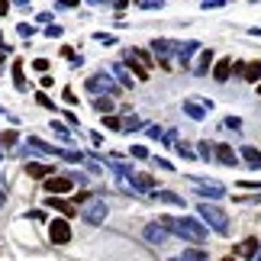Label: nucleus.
Here are the masks:
<instances>
[{"instance_id": "obj_1", "label": "nucleus", "mask_w": 261, "mask_h": 261, "mask_svg": "<svg viewBox=\"0 0 261 261\" xmlns=\"http://www.w3.org/2000/svg\"><path fill=\"white\" fill-rule=\"evenodd\" d=\"M162 226L168 229V232H177V236H184L190 239V242H203L206 239V226L200 223V219H187V216H162Z\"/></svg>"}, {"instance_id": "obj_2", "label": "nucleus", "mask_w": 261, "mask_h": 261, "mask_svg": "<svg viewBox=\"0 0 261 261\" xmlns=\"http://www.w3.org/2000/svg\"><path fill=\"white\" fill-rule=\"evenodd\" d=\"M197 213H200V219H206V226H213L219 236H229V216H226L219 206H213V203H200Z\"/></svg>"}, {"instance_id": "obj_3", "label": "nucleus", "mask_w": 261, "mask_h": 261, "mask_svg": "<svg viewBox=\"0 0 261 261\" xmlns=\"http://www.w3.org/2000/svg\"><path fill=\"white\" fill-rule=\"evenodd\" d=\"M190 184H194L203 197L210 200H219V197H226V187L219 184V180H206V177H190Z\"/></svg>"}, {"instance_id": "obj_4", "label": "nucleus", "mask_w": 261, "mask_h": 261, "mask_svg": "<svg viewBox=\"0 0 261 261\" xmlns=\"http://www.w3.org/2000/svg\"><path fill=\"white\" fill-rule=\"evenodd\" d=\"M48 239H52V245H68L71 242V226H68V219H52Z\"/></svg>"}, {"instance_id": "obj_5", "label": "nucleus", "mask_w": 261, "mask_h": 261, "mask_svg": "<svg viewBox=\"0 0 261 261\" xmlns=\"http://www.w3.org/2000/svg\"><path fill=\"white\" fill-rule=\"evenodd\" d=\"M87 90H107V94H113V97L123 94V87H119L110 74H94V77L87 81Z\"/></svg>"}, {"instance_id": "obj_6", "label": "nucleus", "mask_w": 261, "mask_h": 261, "mask_svg": "<svg viewBox=\"0 0 261 261\" xmlns=\"http://www.w3.org/2000/svg\"><path fill=\"white\" fill-rule=\"evenodd\" d=\"M84 219H87V223H103V219H107V203H103V200H94V197H90V203H84V213H81Z\"/></svg>"}, {"instance_id": "obj_7", "label": "nucleus", "mask_w": 261, "mask_h": 261, "mask_svg": "<svg viewBox=\"0 0 261 261\" xmlns=\"http://www.w3.org/2000/svg\"><path fill=\"white\" fill-rule=\"evenodd\" d=\"M71 187H74V180H71V177H48V180H45V194H48V197H55V194H68Z\"/></svg>"}, {"instance_id": "obj_8", "label": "nucleus", "mask_w": 261, "mask_h": 261, "mask_svg": "<svg viewBox=\"0 0 261 261\" xmlns=\"http://www.w3.org/2000/svg\"><path fill=\"white\" fill-rule=\"evenodd\" d=\"M142 236H145V242H152V245H165V242H168V229H165V226H155V223L145 226Z\"/></svg>"}, {"instance_id": "obj_9", "label": "nucleus", "mask_w": 261, "mask_h": 261, "mask_svg": "<svg viewBox=\"0 0 261 261\" xmlns=\"http://www.w3.org/2000/svg\"><path fill=\"white\" fill-rule=\"evenodd\" d=\"M152 52H158V58H162V68H171V62H168V55L174 52V45L168 42V39H155V42H152Z\"/></svg>"}, {"instance_id": "obj_10", "label": "nucleus", "mask_w": 261, "mask_h": 261, "mask_svg": "<svg viewBox=\"0 0 261 261\" xmlns=\"http://www.w3.org/2000/svg\"><path fill=\"white\" fill-rule=\"evenodd\" d=\"M45 206H48V210H58V213H65V216H74V206H71V200L48 197V200H45Z\"/></svg>"}, {"instance_id": "obj_11", "label": "nucleus", "mask_w": 261, "mask_h": 261, "mask_svg": "<svg viewBox=\"0 0 261 261\" xmlns=\"http://www.w3.org/2000/svg\"><path fill=\"white\" fill-rule=\"evenodd\" d=\"M229 74H232V58H223V62H216V68H213V77L219 84L223 81H229Z\"/></svg>"}, {"instance_id": "obj_12", "label": "nucleus", "mask_w": 261, "mask_h": 261, "mask_svg": "<svg viewBox=\"0 0 261 261\" xmlns=\"http://www.w3.org/2000/svg\"><path fill=\"white\" fill-rule=\"evenodd\" d=\"M216 158H219L223 165H229V168H236V162H239V155H236V152H232L229 145H223V142L216 145Z\"/></svg>"}, {"instance_id": "obj_13", "label": "nucleus", "mask_w": 261, "mask_h": 261, "mask_svg": "<svg viewBox=\"0 0 261 261\" xmlns=\"http://www.w3.org/2000/svg\"><path fill=\"white\" fill-rule=\"evenodd\" d=\"M26 174H29V177H52V168L42 165V162H29V165H26Z\"/></svg>"}, {"instance_id": "obj_14", "label": "nucleus", "mask_w": 261, "mask_h": 261, "mask_svg": "<svg viewBox=\"0 0 261 261\" xmlns=\"http://www.w3.org/2000/svg\"><path fill=\"white\" fill-rule=\"evenodd\" d=\"M184 113H187L190 119H203V116H206V107H200L197 100H184Z\"/></svg>"}, {"instance_id": "obj_15", "label": "nucleus", "mask_w": 261, "mask_h": 261, "mask_svg": "<svg viewBox=\"0 0 261 261\" xmlns=\"http://www.w3.org/2000/svg\"><path fill=\"white\" fill-rule=\"evenodd\" d=\"M242 158H245L252 168H261V152H258L255 145H245V148H242Z\"/></svg>"}, {"instance_id": "obj_16", "label": "nucleus", "mask_w": 261, "mask_h": 261, "mask_svg": "<svg viewBox=\"0 0 261 261\" xmlns=\"http://www.w3.org/2000/svg\"><path fill=\"white\" fill-rule=\"evenodd\" d=\"M242 77H245V81H258V77H261V62H248L242 68Z\"/></svg>"}, {"instance_id": "obj_17", "label": "nucleus", "mask_w": 261, "mask_h": 261, "mask_svg": "<svg viewBox=\"0 0 261 261\" xmlns=\"http://www.w3.org/2000/svg\"><path fill=\"white\" fill-rule=\"evenodd\" d=\"M113 74H116L119 87H133V74H129V71H126L123 65H113Z\"/></svg>"}, {"instance_id": "obj_18", "label": "nucleus", "mask_w": 261, "mask_h": 261, "mask_svg": "<svg viewBox=\"0 0 261 261\" xmlns=\"http://www.w3.org/2000/svg\"><path fill=\"white\" fill-rule=\"evenodd\" d=\"M239 255H245V258H255V255H258V239H245V242L239 245Z\"/></svg>"}, {"instance_id": "obj_19", "label": "nucleus", "mask_w": 261, "mask_h": 261, "mask_svg": "<svg viewBox=\"0 0 261 261\" xmlns=\"http://www.w3.org/2000/svg\"><path fill=\"white\" fill-rule=\"evenodd\" d=\"M13 84L19 87V90H26L29 84H26V71H23V62H16L13 65Z\"/></svg>"}, {"instance_id": "obj_20", "label": "nucleus", "mask_w": 261, "mask_h": 261, "mask_svg": "<svg viewBox=\"0 0 261 261\" xmlns=\"http://www.w3.org/2000/svg\"><path fill=\"white\" fill-rule=\"evenodd\" d=\"M197 52V42H184V45H177V58H180V65H187V58Z\"/></svg>"}, {"instance_id": "obj_21", "label": "nucleus", "mask_w": 261, "mask_h": 261, "mask_svg": "<svg viewBox=\"0 0 261 261\" xmlns=\"http://www.w3.org/2000/svg\"><path fill=\"white\" fill-rule=\"evenodd\" d=\"M180 261H210V258L200 248H187V252H180Z\"/></svg>"}, {"instance_id": "obj_22", "label": "nucleus", "mask_w": 261, "mask_h": 261, "mask_svg": "<svg viewBox=\"0 0 261 261\" xmlns=\"http://www.w3.org/2000/svg\"><path fill=\"white\" fill-rule=\"evenodd\" d=\"M210 65H213V52L206 48V52H200V62H197V74H206V68H210Z\"/></svg>"}, {"instance_id": "obj_23", "label": "nucleus", "mask_w": 261, "mask_h": 261, "mask_svg": "<svg viewBox=\"0 0 261 261\" xmlns=\"http://www.w3.org/2000/svg\"><path fill=\"white\" fill-rule=\"evenodd\" d=\"M126 119H119V123H123V129H129V133H133V129H139V126H142V119H139L136 113H123Z\"/></svg>"}, {"instance_id": "obj_24", "label": "nucleus", "mask_w": 261, "mask_h": 261, "mask_svg": "<svg viewBox=\"0 0 261 261\" xmlns=\"http://www.w3.org/2000/svg\"><path fill=\"white\" fill-rule=\"evenodd\" d=\"M94 107L100 113H110V110H113V97H94Z\"/></svg>"}, {"instance_id": "obj_25", "label": "nucleus", "mask_w": 261, "mask_h": 261, "mask_svg": "<svg viewBox=\"0 0 261 261\" xmlns=\"http://www.w3.org/2000/svg\"><path fill=\"white\" fill-rule=\"evenodd\" d=\"M158 200H165V203H174V206H184V200H180L177 194H171V190H162V194H155Z\"/></svg>"}, {"instance_id": "obj_26", "label": "nucleus", "mask_w": 261, "mask_h": 261, "mask_svg": "<svg viewBox=\"0 0 261 261\" xmlns=\"http://www.w3.org/2000/svg\"><path fill=\"white\" fill-rule=\"evenodd\" d=\"M16 129H7V133L4 136H0V148H10V145H16Z\"/></svg>"}, {"instance_id": "obj_27", "label": "nucleus", "mask_w": 261, "mask_h": 261, "mask_svg": "<svg viewBox=\"0 0 261 261\" xmlns=\"http://www.w3.org/2000/svg\"><path fill=\"white\" fill-rule=\"evenodd\" d=\"M129 68H133V74L139 77V81H145V77H148V71H145V68L139 65V62H133V58H129Z\"/></svg>"}, {"instance_id": "obj_28", "label": "nucleus", "mask_w": 261, "mask_h": 261, "mask_svg": "<svg viewBox=\"0 0 261 261\" xmlns=\"http://www.w3.org/2000/svg\"><path fill=\"white\" fill-rule=\"evenodd\" d=\"M77 203H90V194H84V190L71 194V206H77Z\"/></svg>"}, {"instance_id": "obj_29", "label": "nucleus", "mask_w": 261, "mask_h": 261, "mask_svg": "<svg viewBox=\"0 0 261 261\" xmlns=\"http://www.w3.org/2000/svg\"><path fill=\"white\" fill-rule=\"evenodd\" d=\"M16 33H19V36H23V39H29V36H33V33H36V29H33V26H29V23H19V26H16Z\"/></svg>"}, {"instance_id": "obj_30", "label": "nucleus", "mask_w": 261, "mask_h": 261, "mask_svg": "<svg viewBox=\"0 0 261 261\" xmlns=\"http://www.w3.org/2000/svg\"><path fill=\"white\" fill-rule=\"evenodd\" d=\"M133 158H139V162H145V158H148V148H142V145H133Z\"/></svg>"}, {"instance_id": "obj_31", "label": "nucleus", "mask_w": 261, "mask_h": 261, "mask_svg": "<svg viewBox=\"0 0 261 261\" xmlns=\"http://www.w3.org/2000/svg\"><path fill=\"white\" fill-rule=\"evenodd\" d=\"M103 126H107V129H123V123H119L116 116H103Z\"/></svg>"}, {"instance_id": "obj_32", "label": "nucleus", "mask_w": 261, "mask_h": 261, "mask_svg": "<svg viewBox=\"0 0 261 261\" xmlns=\"http://www.w3.org/2000/svg\"><path fill=\"white\" fill-rule=\"evenodd\" d=\"M139 7H142V10H158V7H162V0H142Z\"/></svg>"}, {"instance_id": "obj_33", "label": "nucleus", "mask_w": 261, "mask_h": 261, "mask_svg": "<svg viewBox=\"0 0 261 261\" xmlns=\"http://www.w3.org/2000/svg\"><path fill=\"white\" fill-rule=\"evenodd\" d=\"M36 103L39 107H52V97H48V94H36Z\"/></svg>"}, {"instance_id": "obj_34", "label": "nucleus", "mask_w": 261, "mask_h": 261, "mask_svg": "<svg viewBox=\"0 0 261 261\" xmlns=\"http://www.w3.org/2000/svg\"><path fill=\"white\" fill-rule=\"evenodd\" d=\"M94 39H100V42H103V45H113V42H116V39H113V36H110V33H97Z\"/></svg>"}, {"instance_id": "obj_35", "label": "nucleus", "mask_w": 261, "mask_h": 261, "mask_svg": "<svg viewBox=\"0 0 261 261\" xmlns=\"http://www.w3.org/2000/svg\"><path fill=\"white\" fill-rule=\"evenodd\" d=\"M33 68H36V71H42V74H45V71H48V62H45V58H36V62H33Z\"/></svg>"}, {"instance_id": "obj_36", "label": "nucleus", "mask_w": 261, "mask_h": 261, "mask_svg": "<svg viewBox=\"0 0 261 261\" xmlns=\"http://www.w3.org/2000/svg\"><path fill=\"white\" fill-rule=\"evenodd\" d=\"M165 145H177V133H174V129H168V133H165Z\"/></svg>"}, {"instance_id": "obj_37", "label": "nucleus", "mask_w": 261, "mask_h": 261, "mask_svg": "<svg viewBox=\"0 0 261 261\" xmlns=\"http://www.w3.org/2000/svg\"><path fill=\"white\" fill-rule=\"evenodd\" d=\"M62 58H71V62H77L81 55H74V48H71V45H65V48H62Z\"/></svg>"}, {"instance_id": "obj_38", "label": "nucleus", "mask_w": 261, "mask_h": 261, "mask_svg": "<svg viewBox=\"0 0 261 261\" xmlns=\"http://www.w3.org/2000/svg\"><path fill=\"white\" fill-rule=\"evenodd\" d=\"M52 133H55V136H62V139H68V129H65L62 123H52Z\"/></svg>"}, {"instance_id": "obj_39", "label": "nucleus", "mask_w": 261, "mask_h": 261, "mask_svg": "<svg viewBox=\"0 0 261 261\" xmlns=\"http://www.w3.org/2000/svg\"><path fill=\"white\" fill-rule=\"evenodd\" d=\"M174 148H177V152H180V158H194V152H190V148H187V145H180V142H177Z\"/></svg>"}, {"instance_id": "obj_40", "label": "nucleus", "mask_w": 261, "mask_h": 261, "mask_svg": "<svg viewBox=\"0 0 261 261\" xmlns=\"http://www.w3.org/2000/svg\"><path fill=\"white\" fill-rule=\"evenodd\" d=\"M65 103H68V107H74V103H77V97H74V90H65Z\"/></svg>"}, {"instance_id": "obj_41", "label": "nucleus", "mask_w": 261, "mask_h": 261, "mask_svg": "<svg viewBox=\"0 0 261 261\" xmlns=\"http://www.w3.org/2000/svg\"><path fill=\"white\" fill-rule=\"evenodd\" d=\"M155 168H162V171H171V162H165V158H155Z\"/></svg>"}, {"instance_id": "obj_42", "label": "nucleus", "mask_w": 261, "mask_h": 261, "mask_svg": "<svg viewBox=\"0 0 261 261\" xmlns=\"http://www.w3.org/2000/svg\"><path fill=\"white\" fill-rule=\"evenodd\" d=\"M26 219H39V223H42V219H45V213H42V210H33V213H29Z\"/></svg>"}, {"instance_id": "obj_43", "label": "nucleus", "mask_w": 261, "mask_h": 261, "mask_svg": "<svg viewBox=\"0 0 261 261\" xmlns=\"http://www.w3.org/2000/svg\"><path fill=\"white\" fill-rule=\"evenodd\" d=\"M239 187H261V180H239Z\"/></svg>"}, {"instance_id": "obj_44", "label": "nucleus", "mask_w": 261, "mask_h": 261, "mask_svg": "<svg viewBox=\"0 0 261 261\" xmlns=\"http://www.w3.org/2000/svg\"><path fill=\"white\" fill-rule=\"evenodd\" d=\"M0 206H4V187H0Z\"/></svg>"}, {"instance_id": "obj_45", "label": "nucleus", "mask_w": 261, "mask_h": 261, "mask_svg": "<svg viewBox=\"0 0 261 261\" xmlns=\"http://www.w3.org/2000/svg\"><path fill=\"white\" fill-rule=\"evenodd\" d=\"M255 261H261V252H258V255H255Z\"/></svg>"}, {"instance_id": "obj_46", "label": "nucleus", "mask_w": 261, "mask_h": 261, "mask_svg": "<svg viewBox=\"0 0 261 261\" xmlns=\"http://www.w3.org/2000/svg\"><path fill=\"white\" fill-rule=\"evenodd\" d=\"M0 65H4V52H0Z\"/></svg>"}, {"instance_id": "obj_47", "label": "nucleus", "mask_w": 261, "mask_h": 261, "mask_svg": "<svg viewBox=\"0 0 261 261\" xmlns=\"http://www.w3.org/2000/svg\"><path fill=\"white\" fill-rule=\"evenodd\" d=\"M258 94H261V84H258Z\"/></svg>"}, {"instance_id": "obj_48", "label": "nucleus", "mask_w": 261, "mask_h": 261, "mask_svg": "<svg viewBox=\"0 0 261 261\" xmlns=\"http://www.w3.org/2000/svg\"><path fill=\"white\" fill-rule=\"evenodd\" d=\"M223 261H232V258H223Z\"/></svg>"}]
</instances>
